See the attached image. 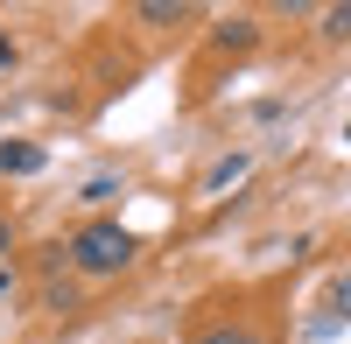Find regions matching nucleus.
I'll list each match as a JSON object with an SVG mask.
<instances>
[{"label":"nucleus","instance_id":"obj_7","mask_svg":"<svg viewBox=\"0 0 351 344\" xmlns=\"http://www.w3.org/2000/svg\"><path fill=\"white\" fill-rule=\"evenodd\" d=\"M197 344H260V337H253L246 323H211V330H204Z\"/></svg>","mask_w":351,"mask_h":344},{"label":"nucleus","instance_id":"obj_6","mask_svg":"<svg viewBox=\"0 0 351 344\" xmlns=\"http://www.w3.org/2000/svg\"><path fill=\"white\" fill-rule=\"evenodd\" d=\"M316 36H324V42H344L351 36V0H344V8H324V28H316Z\"/></svg>","mask_w":351,"mask_h":344},{"label":"nucleus","instance_id":"obj_4","mask_svg":"<svg viewBox=\"0 0 351 344\" xmlns=\"http://www.w3.org/2000/svg\"><path fill=\"white\" fill-rule=\"evenodd\" d=\"M246 169H253V155H246V148H232V155H218L211 169H204V190H225V183H239Z\"/></svg>","mask_w":351,"mask_h":344},{"label":"nucleus","instance_id":"obj_12","mask_svg":"<svg viewBox=\"0 0 351 344\" xmlns=\"http://www.w3.org/2000/svg\"><path fill=\"white\" fill-rule=\"evenodd\" d=\"M14 295V267H0V302H8Z\"/></svg>","mask_w":351,"mask_h":344},{"label":"nucleus","instance_id":"obj_2","mask_svg":"<svg viewBox=\"0 0 351 344\" xmlns=\"http://www.w3.org/2000/svg\"><path fill=\"white\" fill-rule=\"evenodd\" d=\"M49 148L43 140H0V176H43Z\"/></svg>","mask_w":351,"mask_h":344},{"label":"nucleus","instance_id":"obj_5","mask_svg":"<svg viewBox=\"0 0 351 344\" xmlns=\"http://www.w3.org/2000/svg\"><path fill=\"white\" fill-rule=\"evenodd\" d=\"M134 14L148 21V28H169V21H190V0H141Z\"/></svg>","mask_w":351,"mask_h":344},{"label":"nucleus","instance_id":"obj_10","mask_svg":"<svg viewBox=\"0 0 351 344\" xmlns=\"http://www.w3.org/2000/svg\"><path fill=\"white\" fill-rule=\"evenodd\" d=\"M8 253H14V225L0 218V267H8Z\"/></svg>","mask_w":351,"mask_h":344},{"label":"nucleus","instance_id":"obj_3","mask_svg":"<svg viewBox=\"0 0 351 344\" xmlns=\"http://www.w3.org/2000/svg\"><path fill=\"white\" fill-rule=\"evenodd\" d=\"M211 42H218V49H232V56H246V49L260 42V21H253V14H218Z\"/></svg>","mask_w":351,"mask_h":344},{"label":"nucleus","instance_id":"obj_13","mask_svg":"<svg viewBox=\"0 0 351 344\" xmlns=\"http://www.w3.org/2000/svg\"><path fill=\"white\" fill-rule=\"evenodd\" d=\"M344 148H351V127H344Z\"/></svg>","mask_w":351,"mask_h":344},{"label":"nucleus","instance_id":"obj_8","mask_svg":"<svg viewBox=\"0 0 351 344\" xmlns=\"http://www.w3.org/2000/svg\"><path fill=\"white\" fill-rule=\"evenodd\" d=\"M43 309H56V317H71V309H77V288H71V281H49V288H43Z\"/></svg>","mask_w":351,"mask_h":344},{"label":"nucleus","instance_id":"obj_1","mask_svg":"<svg viewBox=\"0 0 351 344\" xmlns=\"http://www.w3.org/2000/svg\"><path fill=\"white\" fill-rule=\"evenodd\" d=\"M71 267L84 274V281H112V274H127L134 267V253H141V239L127 232L120 218H92V225H77L71 232Z\"/></svg>","mask_w":351,"mask_h":344},{"label":"nucleus","instance_id":"obj_11","mask_svg":"<svg viewBox=\"0 0 351 344\" xmlns=\"http://www.w3.org/2000/svg\"><path fill=\"white\" fill-rule=\"evenodd\" d=\"M0 71H14V42H8V28H0Z\"/></svg>","mask_w":351,"mask_h":344},{"label":"nucleus","instance_id":"obj_9","mask_svg":"<svg viewBox=\"0 0 351 344\" xmlns=\"http://www.w3.org/2000/svg\"><path fill=\"white\" fill-rule=\"evenodd\" d=\"M77 197H84V204H112V197H120V176H92Z\"/></svg>","mask_w":351,"mask_h":344}]
</instances>
